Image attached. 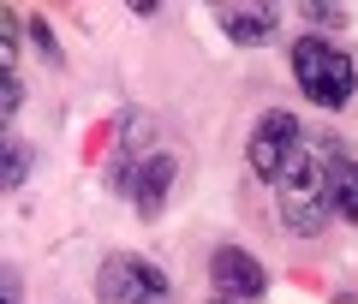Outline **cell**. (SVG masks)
<instances>
[{
  "mask_svg": "<svg viewBox=\"0 0 358 304\" xmlns=\"http://www.w3.org/2000/svg\"><path fill=\"white\" fill-rule=\"evenodd\" d=\"M334 215L358 227V155H341L334 161Z\"/></svg>",
  "mask_w": 358,
  "mask_h": 304,
  "instance_id": "ba28073f",
  "label": "cell"
},
{
  "mask_svg": "<svg viewBox=\"0 0 358 304\" xmlns=\"http://www.w3.org/2000/svg\"><path fill=\"white\" fill-rule=\"evenodd\" d=\"M299 150H305V126H299V114H287V108H268V114L251 126L245 161H251V173H257V179L281 185V173L299 161Z\"/></svg>",
  "mask_w": 358,
  "mask_h": 304,
  "instance_id": "3957f363",
  "label": "cell"
},
{
  "mask_svg": "<svg viewBox=\"0 0 358 304\" xmlns=\"http://www.w3.org/2000/svg\"><path fill=\"white\" fill-rule=\"evenodd\" d=\"M96 298L102 304H167V275L131 251H114L96 268Z\"/></svg>",
  "mask_w": 358,
  "mask_h": 304,
  "instance_id": "277c9868",
  "label": "cell"
},
{
  "mask_svg": "<svg viewBox=\"0 0 358 304\" xmlns=\"http://www.w3.org/2000/svg\"><path fill=\"white\" fill-rule=\"evenodd\" d=\"M209 280H215L221 298H263V287H268L263 263H257L251 251H239V245H221V251L209 256Z\"/></svg>",
  "mask_w": 358,
  "mask_h": 304,
  "instance_id": "5b68a950",
  "label": "cell"
},
{
  "mask_svg": "<svg viewBox=\"0 0 358 304\" xmlns=\"http://www.w3.org/2000/svg\"><path fill=\"white\" fill-rule=\"evenodd\" d=\"M30 36H36V54L48 66H60V42H54V30H48V18H30Z\"/></svg>",
  "mask_w": 358,
  "mask_h": 304,
  "instance_id": "30bf717a",
  "label": "cell"
},
{
  "mask_svg": "<svg viewBox=\"0 0 358 304\" xmlns=\"http://www.w3.org/2000/svg\"><path fill=\"white\" fill-rule=\"evenodd\" d=\"M0 292H6V304H24V298H18V275H13V268H6V287H0Z\"/></svg>",
  "mask_w": 358,
  "mask_h": 304,
  "instance_id": "4fadbf2b",
  "label": "cell"
},
{
  "mask_svg": "<svg viewBox=\"0 0 358 304\" xmlns=\"http://www.w3.org/2000/svg\"><path fill=\"white\" fill-rule=\"evenodd\" d=\"M209 304H233V298H221V292H215V298H209Z\"/></svg>",
  "mask_w": 358,
  "mask_h": 304,
  "instance_id": "5bb4252c",
  "label": "cell"
},
{
  "mask_svg": "<svg viewBox=\"0 0 358 304\" xmlns=\"http://www.w3.org/2000/svg\"><path fill=\"white\" fill-rule=\"evenodd\" d=\"M293 78H299V89H305L317 108L334 114V108L352 101L358 66H352L346 48H334V42H322V36H305V42H293Z\"/></svg>",
  "mask_w": 358,
  "mask_h": 304,
  "instance_id": "7a4b0ae2",
  "label": "cell"
},
{
  "mask_svg": "<svg viewBox=\"0 0 358 304\" xmlns=\"http://www.w3.org/2000/svg\"><path fill=\"white\" fill-rule=\"evenodd\" d=\"M173 155H150L143 161V173H138V191H131V203H138V215L143 221H155L162 215V203H167V191H173Z\"/></svg>",
  "mask_w": 358,
  "mask_h": 304,
  "instance_id": "52a82bcc",
  "label": "cell"
},
{
  "mask_svg": "<svg viewBox=\"0 0 358 304\" xmlns=\"http://www.w3.org/2000/svg\"><path fill=\"white\" fill-rule=\"evenodd\" d=\"M24 173H30V155L18 150V143H6V161H0V179H6V191L24 185Z\"/></svg>",
  "mask_w": 358,
  "mask_h": 304,
  "instance_id": "9c48e42d",
  "label": "cell"
},
{
  "mask_svg": "<svg viewBox=\"0 0 358 304\" xmlns=\"http://www.w3.org/2000/svg\"><path fill=\"white\" fill-rule=\"evenodd\" d=\"M341 155H346V143L334 138V131H322V138H310L305 150H299V161L281 173L275 203H281L287 233L317 239V233L329 227V215H334V161H341Z\"/></svg>",
  "mask_w": 358,
  "mask_h": 304,
  "instance_id": "6da1fadb",
  "label": "cell"
},
{
  "mask_svg": "<svg viewBox=\"0 0 358 304\" xmlns=\"http://www.w3.org/2000/svg\"><path fill=\"white\" fill-rule=\"evenodd\" d=\"M275 6H215V24L227 30V42H239V48H257V42L275 36Z\"/></svg>",
  "mask_w": 358,
  "mask_h": 304,
  "instance_id": "8992f818",
  "label": "cell"
},
{
  "mask_svg": "<svg viewBox=\"0 0 358 304\" xmlns=\"http://www.w3.org/2000/svg\"><path fill=\"white\" fill-rule=\"evenodd\" d=\"M305 24H322V30H341V24H346V6H305Z\"/></svg>",
  "mask_w": 358,
  "mask_h": 304,
  "instance_id": "8fae6325",
  "label": "cell"
},
{
  "mask_svg": "<svg viewBox=\"0 0 358 304\" xmlns=\"http://www.w3.org/2000/svg\"><path fill=\"white\" fill-rule=\"evenodd\" d=\"M18 114V72H6L0 78V120H13Z\"/></svg>",
  "mask_w": 358,
  "mask_h": 304,
  "instance_id": "7c38bea8",
  "label": "cell"
}]
</instances>
